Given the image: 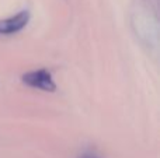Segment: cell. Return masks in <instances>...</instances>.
<instances>
[{
    "label": "cell",
    "mask_w": 160,
    "mask_h": 158,
    "mask_svg": "<svg viewBox=\"0 0 160 158\" xmlns=\"http://www.w3.org/2000/svg\"><path fill=\"white\" fill-rule=\"evenodd\" d=\"M21 80L31 88L41 90L45 92H53L56 90V84L52 78V74L45 69L31 70V72L22 74Z\"/></svg>",
    "instance_id": "obj_1"
},
{
    "label": "cell",
    "mask_w": 160,
    "mask_h": 158,
    "mask_svg": "<svg viewBox=\"0 0 160 158\" xmlns=\"http://www.w3.org/2000/svg\"><path fill=\"white\" fill-rule=\"evenodd\" d=\"M31 18L30 10H20L14 16L0 20V35H14L28 25Z\"/></svg>",
    "instance_id": "obj_2"
},
{
    "label": "cell",
    "mask_w": 160,
    "mask_h": 158,
    "mask_svg": "<svg viewBox=\"0 0 160 158\" xmlns=\"http://www.w3.org/2000/svg\"><path fill=\"white\" fill-rule=\"evenodd\" d=\"M79 158H100V157L96 156V154H93V153H84V154H82Z\"/></svg>",
    "instance_id": "obj_3"
}]
</instances>
